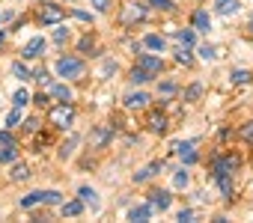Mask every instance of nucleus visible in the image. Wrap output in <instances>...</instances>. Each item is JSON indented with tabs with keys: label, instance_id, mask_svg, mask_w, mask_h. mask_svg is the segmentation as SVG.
Instances as JSON below:
<instances>
[{
	"label": "nucleus",
	"instance_id": "a19ab883",
	"mask_svg": "<svg viewBox=\"0 0 253 223\" xmlns=\"http://www.w3.org/2000/svg\"><path fill=\"white\" fill-rule=\"evenodd\" d=\"M72 15H75L78 21H86V24H92V15H89V12H81V9H72Z\"/></svg>",
	"mask_w": 253,
	"mask_h": 223
},
{
	"label": "nucleus",
	"instance_id": "f257e3e1",
	"mask_svg": "<svg viewBox=\"0 0 253 223\" xmlns=\"http://www.w3.org/2000/svg\"><path fill=\"white\" fill-rule=\"evenodd\" d=\"M63 205V193L60 190H33L27 196H21V208H33V205Z\"/></svg>",
	"mask_w": 253,
	"mask_h": 223
},
{
	"label": "nucleus",
	"instance_id": "7ed1b4c3",
	"mask_svg": "<svg viewBox=\"0 0 253 223\" xmlns=\"http://www.w3.org/2000/svg\"><path fill=\"white\" fill-rule=\"evenodd\" d=\"M238 167H241V158L232 155V152H226V155H217V158L211 161V176H214V173H235Z\"/></svg>",
	"mask_w": 253,
	"mask_h": 223
},
{
	"label": "nucleus",
	"instance_id": "6e6552de",
	"mask_svg": "<svg viewBox=\"0 0 253 223\" xmlns=\"http://www.w3.org/2000/svg\"><path fill=\"white\" fill-rule=\"evenodd\" d=\"M42 54H45V39H42V36H33V39L21 48V57H24V60H36V57H42Z\"/></svg>",
	"mask_w": 253,
	"mask_h": 223
},
{
	"label": "nucleus",
	"instance_id": "cd10ccee",
	"mask_svg": "<svg viewBox=\"0 0 253 223\" xmlns=\"http://www.w3.org/2000/svg\"><path fill=\"white\" fill-rule=\"evenodd\" d=\"M188 182H191L188 170H176V176H173V187H176V190H185V187H188Z\"/></svg>",
	"mask_w": 253,
	"mask_h": 223
},
{
	"label": "nucleus",
	"instance_id": "9b49d317",
	"mask_svg": "<svg viewBox=\"0 0 253 223\" xmlns=\"http://www.w3.org/2000/svg\"><path fill=\"white\" fill-rule=\"evenodd\" d=\"M211 179L217 182V187H220V196H223V199H232V193H235V185H232V173H214Z\"/></svg>",
	"mask_w": 253,
	"mask_h": 223
},
{
	"label": "nucleus",
	"instance_id": "9d476101",
	"mask_svg": "<svg viewBox=\"0 0 253 223\" xmlns=\"http://www.w3.org/2000/svg\"><path fill=\"white\" fill-rule=\"evenodd\" d=\"M110 137H113V125H98V128L92 131V137H89V143H92L95 149H104V146L110 143Z\"/></svg>",
	"mask_w": 253,
	"mask_h": 223
},
{
	"label": "nucleus",
	"instance_id": "72a5a7b5",
	"mask_svg": "<svg viewBox=\"0 0 253 223\" xmlns=\"http://www.w3.org/2000/svg\"><path fill=\"white\" fill-rule=\"evenodd\" d=\"M12 74H15L18 80H30V72H27L24 63H15V66H12Z\"/></svg>",
	"mask_w": 253,
	"mask_h": 223
},
{
	"label": "nucleus",
	"instance_id": "c03bdc74",
	"mask_svg": "<svg viewBox=\"0 0 253 223\" xmlns=\"http://www.w3.org/2000/svg\"><path fill=\"white\" fill-rule=\"evenodd\" d=\"M238 134H241L244 140H253V122H247V125H244V128L238 131Z\"/></svg>",
	"mask_w": 253,
	"mask_h": 223
},
{
	"label": "nucleus",
	"instance_id": "39448f33",
	"mask_svg": "<svg viewBox=\"0 0 253 223\" xmlns=\"http://www.w3.org/2000/svg\"><path fill=\"white\" fill-rule=\"evenodd\" d=\"M63 18H66L63 6H57V3H39V21L42 24H60Z\"/></svg>",
	"mask_w": 253,
	"mask_h": 223
},
{
	"label": "nucleus",
	"instance_id": "c9c22d12",
	"mask_svg": "<svg viewBox=\"0 0 253 223\" xmlns=\"http://www.w3.org/2000/svg\"><path fill=\"white\" fill-rule=\"evenodd\" d=\"M158 92H161V95H173V92H176V83H173V80H164V83H158Z\"/></svg>",
	"mask_w": 253,
	"mask_h": 223
},
{
	"label": "nucleus",
	"instance_id": "2f4dec72",
	"mask_svg": "<svg viewBox=\"0 0 253 223\" xmlns=\"http://www.w3.org/2000/svg\"><path fill=\"white\" fill-rule=\"evenodd\" d=\"M21 125V107L9 110V116H6V128H18Z\"/></svg>",
	"mask_w": 253,
	"mask_h": 223
},
{
	"label": "nucleus",
	"instance_id": "f03ea898",
	"mask_svg": "<svg viewBox=\"0 0 253 223\" xmlns=\"http://www.w3.org/2000/svg\"><path fill=\"white\" fill-rule=\"evenodd\" d=\"M84 69H86V66H84L81 57H60L57 66H54V72H57L60 77H81Z\"/></svg>",
	"mask_w": 253,
	"mask_h": 223
},
{
	"label": "nucleus",
	"instance_id": "c85d7f7f",
	"mask_svg": "<svg viewBox=\"0 0 253 223\" xmlns=\"http://www.w3.org/2000/svg\"><path fill=\"white\" fill-rule=\"evenodd\" d=\"M149 6H155V9H161V12H173L176 9V3L173 0H146Z\"/></svg>",
	"mask_w": 253,
	"mask_h": 223
},
{
	"label": "nucleus",
	"instance_id": "2eb2a0df",
	"mask_svg": "<svg viewBox=\"0 0 253 223\" xmlns=\"http://www.w3.org/2000/svg\"><path fill=\"white\" fill-rule=\"evenodd\" d=\"M161 167H164V161H152L149 167H143V170H137V173H134V182H137V185L149 182L152 176H158V173H161Z\"/></svg>",
	"mask_w": 253,
	"mask_h": 223
},
{
	"label": "nucleus",
	"instance_id": "ddd939ff",
	"mask_svg": "<svg viewBox=\"0 0 253 223\" xmlns=\"http://www.w3.org/2000/svg\"><path fill=\"white\" fill-rule=\"evenodd\" d=\"M149 202L155 205V211H167L173 205V196H170V190H152L149 193Z\"/></svg>",
	"mask_w": 253,
	"mask_h": 223
},
{
	"label": "nucleus",
	"instance_id": "b1692460",
	"mask_svg": "<svg viewBox=\"0 0 253 223\" xmlns=\"http://www.w3.org/2000/svg\"><path fill=\"white\" fill-rule=\"evenodd\" d=\"M9 176H12L15 182H27V179H30V167L15 161V164H12V170H9Z\"/></svg>",
	"mask_w": 253,
	"mask_h": 223
},
{
	"label": "nucleus",
	"instance_id": "f704fd0d",
	"mask_svg": "<svg viewBox=\"0 0 253 223\" xmlns=\"http://www.w3.org/2000/svg\"><path fill=\"white\" fill-rule=\"evenodd\" d=\"M200 57H203V60H217V48H211V45H200Z\"/></svg>",
	"mask_w": 253,
	"mask_h": 223
},
{
	"label": "nucleus",
	"instance_id": "f8f14e48",
	"mask_svg": "<svg viewBox=\"0 0 253 223\" xmlns=\"http://www.w3.org/2000/svg\"><path fill=\"white\" fill-rule=\"evenodd\" d=\"M146 125H149V131L152 134H167V116L161 113V110H152V113H149V119H146Z\"/></svg>",
	"mask_w": 253,
	"mask_h": 223
},
{
	"label": "nucleus",
	"instance_id": "a211bd4d",
	"mask_svg": "<svg viewBox=\"0 0 253 223\" xmlns=\"http://www.w3.org/2000/svg\"><path fill=\"white\" fill-rule=\"evenodd\" d=\"M51 95H54L60 104H72V98H75V95H72V89H69L66 83H51Z\"/></svg>",
	"mask_w": 253,
	"mask_h": 223
},
{
	"label": "nucleus",
	"instance_id": "4be33fe9",
	"mask_svg": "<svg viewBox=\"0 0 253 223\" xmlns=\"http://www.w3.org/2000/svg\"><path fill=\"white\" fill-rule=\"evenodd\" d=\"M15 161H18V146L15 143L0 146V164H15Z\"/></svg>",
	"mask_w": 253,
	"mask_h": 223
},
{
	"label": "nucleus",
	"instance_id": "a18cd8bd",
	"mask_svg": "<svg viewBox=\"0 0 253 223\" xmlns=\"http://www.w3.org/2000/svg\"><path fill=\"white\" fill-rule=\"evenodd\" d=\"M72 146H75V137H72L69 143H63V149H60V155H63V158H69V155H72Z\"/></svg>",
	"mask_w": 253,
	"mask_h": 223
},
{
	"label": "nucleus",
	"instance_id": "e433bc0d",
	"mask_svg": "<svg viewBox=\"0 0 253 223\" xmlns=\"http://www.w3.org/2000/svg\"><path fill=\"white\" fill-rule=\"evenodd\" d=\"M66 39H69V30H66V27H57V30H54V42H57V45H63Z\"/></svg>",
	"mask_w": 253,
	"mask_h": 223
},
{
	"label": "nucleus",
	"instance_id": "423d86ee",
	"mask_svg": "<svg viewBox=\"0 0 253 223\" xmlns=\"http://www.w3.org/2000/svg\"><path fill=\"white\" fill-rule=\"evenodd\" d=\"M146 18V6L143 3H125L122 6V24H137Z\"/></svg>",
	"mask_w": 253,
	"mask_h": 223
},
{
	"label": "nucleus",
	"instance_id": "79ce46f5",
	"mask_svg": "<svg viewBox=\"0 0 253 223\" xmlns=\"http://www.w3.org/2000/svg\"><path fill=\"white\" fill-rule=\"evenodd\" d=\"M78 48H81V54H86V51H92V36H86V39H81V42H78Z\"/></svg>",
	"mask_w": 253,
	"mask_h": 223
},
{
	"label": "nucleus",
	"instance_id": "393cba45",
	"mask_svg": "<svg viewBox=\"0 0 253 223\" xmlns=\"http://www.w3.org/2000/svg\"><path fill=\"white\" fill-rule=\"evenodd\" d=\"M78 196H81L84 202H89L92 208H98V193H95L92 187H86V185H84V187H78Z\"/></svg>",
	"mask_w": 253,
	"mask_h": 223
},
{
	"label": "nucleus",
	"instance_id": "5701e85b",
	"mask_svg": "<svg viewBox=\"0 0 253 223\" xmlns=\"http://www.w3.org/2000/svg\"><path fill=\"white\" fill-rule=\"evenodd\" d=\"M128 80H131L134 86H143L146 80H152V74H149L146 69H140V66H134V69H131V74H128Z\"/></svg>",
	"mask_w": 253,
	"mask_h": 223
},
{
	"label": "nucleus",
	"instance_id": "ea45409f",
	"mask_svg": "<svg viewBox=\"0 0 253 223\" xmlns=\"http://www.w3.org/2000/svg\"><path fill=\"white\" fill-rule=\"evenodd\" d=\"M92 9L95 12H107L110 9V0H92Z\"/></svg>",
	"mask_w": 253,
	"mask_h": 223
},
{
	"label": "nucleus",
	"instance_id": "c756f323",
	"mask_svg": "<svg viewBox=\"0 0 253 223\" xmlns=\"http://www.w3.org/2000/svg\"><path fill=\"white\" fill-rule=\"evenodd\" d=\"M203 95V83H191L188 89H185V101H197Z\"/></svg>",
	"mask_w": 253,
	"mask_h": 223
},
{
	"label": "nucleus",
	"instance_id": "bb28decb",
	"mask_svg": "<svg viewBox=\"0 0 253 223\" xmlns=\"http://www.w3.org/2000/svg\"><path fill=\"white\" fill-rule=\"evenodd\" d=\"M173 36H176V39H179L185 48H194V45H197V36H194V30H176Z\"/></svg>",
	"mask_w": 253,
	"mask_h": 223
},
{
	"label": "nucleus",
	"instance_id": "a878e982",
	"mask_svg": "<svg viewBox=\"0 0 253 223\" xmlns=\"http://www.w3.org/2000/svg\"><path fill=\"white\" fill-rule=\"evenodd\" d=\"M229 80H232V83H250V80H253V72H247V69H232V72H229Z\"/></svg>",
	"mask_w": 253,
	"mask_h": 223
},
{
	"label": "nucleus",
	"instance_id": "09e8293b",
	"mask_svg": "<svg viewBox=\"0 0 253 223\" xmlns=\"http://www.w3.org/2000/svg\"><path fill=\"white\" fill-rule=\"evenodd\" d=\"M36 104H42V107H48V95H42V92H39V95H36Z\"/></svg>",
	"mask_w": 253,
	"mask_h": 223
},
{
	"label": "nucleus",
	"instance_id": "3c124183",
	"mask_svg": "<svg viewBox=\"0 0 253 223\" xmlns=\"http://www.w3.org/2000/svg\"><path fill=\"white\" fill-rule=\"evenodd\" d=\"M250 33H253V15H250Z\"/></svg>",
	"mask_w": 253,
	"mask_h": 223
},
{
	"label": "nucleus",
	"instance_id": "4c0bfd02",
	"mask_svg": "<svg viewBox=\"0 0 253 223\" xmlns=\"http://www.w3.org/2000/svg\"><path fill=\"white\" fill-rule=\"evenodd\" d=\"M176 220H182V223H191V220H194V208H182V211L176 214Z\"/></svg>",
	"mask_w": 253,
	"mask_h": 223
},
{
	"label": "nucleus",
	"instance_id": "1a4fd4ad",
	"mask_svg": "<svg viewBox=\"0 0 253 223\" xmlns=\"http://www.w3.org/2000/svg\"><path fill=\"white\" fill-rule=\"evenodd\" d=\"M194 143H197V140H188V143H176V146H173V149L179 152V158H182V164H188V167L200 161V155H197V149H194Z\"/></svg>",
	"mask_w": 253,
	"mask_h": 223
},
{
	"label": "nucleus",
	"instance_id": "dca6fc26",
	"mask_svg": "<svg viewBox=\"0 0 253 223\" xmlns=\"http://www.w3.org/2000/svg\"><path fill=\"white\" fill-rule=\"evenodd\" d=\"M146 104H149L146 92H128V95H125V110H143Z\"/></svg>",
	"mask_w": 253,
	"mask_h": 223
},
{
	"label": "nucleus",
	"instance_id": "f3484780",
	"mask_svg": "<svg viewBox=\"0 0 253 223\" xmlns=\"http://www.w3.org/2000/svg\"><path fill=\"white\" fill-rule=\"evenodd\" d=\"M191 21H194V30H200V33H209V30H211V18H209L206 9H197V12L191 15Z\"/></svg>",
	"mask_w": 253,
	"mask_h": 223
},
{
	"label": "nucleus",
	"instance_id": "aec40b11",
	"mask_svg": "<svg viewBox=\"0 0 253 223\" xmlns=\"http://www.w3.org/2000/svg\"><path fill=\"white\" fill-rule=\"evenodd\" d=\"M60 211H63V217H78V214H84V199H69L60 205Z\"/></svg>",
	"mask_w": 253,
	"mask_h": 223
},
{
	"label": "nucleus",
	"instance_id": "6ab92c4d",
	"mask_svg": "<svg viewBox=\"0 0 253 223\" xmlns=\"http://www.w3.org/2000/svg\"><path fill=\"white\" fill-rule=\"evenodd\" d=\"M143 45H146L149 51H158V54H164V51H167V39H164V36H158V33H149V36L143 39Z\"/></svg>",
	"mask_w": 253,
	"mask_h": 223
},
{
	"label": "nucleus",
	"instance_id": "473e14b6",
	"mask_svg": "<svg viewBox=\"0 0 253 223\" xmlns=\"http://www.w3.org/2000/svg\"><path fill=\"white\" fill-rule=\"evenodd\" d=\"M176 60H179L182 66H191V63H194V57H191V48H185V45H182V48L176 51Z\"/></svg>",
	"mask_w": 253,
	"mask_h": 223
},
{
	"label": "nucleus",
	"instance_id": "7c9ffc66",
	"mask_svg": "<svg viewBox=\"0 0 253 223\" xmlns=\"http://www.w3.org/2000/svg\"><path fill=\"white\" fill-rule=\"evenodd\" d=\"M12 104H15V107H27V104H30V92H27V89H18V92L12 95Z\"/></svg>",
	"mask_w": 253,
	"mask_h": 223
},
{
	"label": "nucleus",
	"instance_id": "58836bf2",
	"mask_svg": "<svg viewBox=\"0 0 253 223\" xmlns=\"http://www.w3.org/2000/svg\"><path fill=\"white\" fill-rule=\"evenodd\" d=\"M33 77H36L39 83H51V74H48L45 69H36V72H33Z\"/></svg>",
	"mask_w": 253,
	"mask_h": 223
},
{
	"label": "nucleus",
	"instance_id": "412c9836",
	"mask_svg": "<svg viewBox=\"0 0 253 223\" xmlns=\"http://www.w3.org/2000/svg\"><path fill=\"white\" fill-rule=\"evenodd\" d=\"M238 0H214V9H217V15H235L238 12Z\"/></svg>",
	"mask_w": 253,
	"mask_h": 223
},
{
	"label": "nucleus",
	"instance_id": "20e7f679",
	"mask_svg": "<svg viewBox=\"0 0 253 223\" xmlns=\"http://www.w3.org/2000/svg\"><path fill=\"white\" fill-rule=\"evenodd\" d=\"M48 116H51V122H54L57 128H69V125L75 122V107H72V104H60V107L51 110Z\"/></svg>",
	"mask_w": 253,
	"mask_h": 223
},
{
	"label": "nucleus",
	"instance_id": "4468645a",
	"mask_svg": "<svg viewBox=\"0 0 253 223\" xmlns=\"http://www.w3.org/2000/svg\"><path fill=\"white\" fill-rule=\"evenodd\" d=\"M152 211H155V205H152V202H143V205H134V208L128 211V220H134V223H146V220L152 217Z\"/></svg>",
	"mask_w": 253,
	"mask_h": 223
},
{
	"label": "nucleus",
	"instance_id": "49530a36",
	"mask_svg": "<svg viewBox=\"0 0 253 223\" xmlns=\"http://www.w3.org/2000/svg\"><path fill=\"white\" fill-rule=\"evenodd\" d=\"M6 143H15V137L9 131H0V146H6Z\"/></svg>",
	"mask_w": 253,
	"mask_h": 223
},
{
	"label": "nucleus",
	"instance_id": "0eeeda50",
	"mask_svg": "<svg viewBox=\"0 0 253 223\" xmlns=\"http://www.w3.org/2000/svg\"><path fill=\"white\" fill-rule=\"evenodd\" d=\"M137 66H140V69H146L152 77H158V74H161V69H164V60H161V57H155V54H140V57H137Z\"/></svg>",
	"mask_w": 253,
	"mask_h": 223
},
{
	"label": "nucleus",
	"instance_id": "37998d69",
	"mask_svg": "<svg viewBox=\"0 0 253 223\" xmlns=\"http://www.w3.org/2000/svg\"><path fill=\"white\" fill-rule=\"evenodd\" d=\"M24 131H39V119H24Z\"/></svg>",
	"mask_w": 253,
	"mask_h": 223
},
{
	"label": "nucleus",
	"instance_id": "de8ad7c7",
	"mask_svg": "<svg viewBox=\"0 0 253 223\" xmlns=\"http://www.w3.org/2000/svg\"><path fill=\"white\" fill-rule=\"evenodd\" d=\"M101 72H104V74H116V63H110V60H107V63H104V69H101Z\"/></svg>",
	"mask_w": 253,
	"mask_h": 223
},
{
	"label": "nucleus",
	"instance_id": "8fccbe9b",
	"mask_svg": "<svg viewBox=\"0 0 253 223\" xmlns=\"http://www.w3.org/2000/svg\"><path fill=\"white\" fill-rule=\"evenodd\" d=\"M3 39H6V33H3V30H0V45H3Z\"/></svg>",
	"mask_w": 253,
	"mask_h": 223
}]
</instances>
